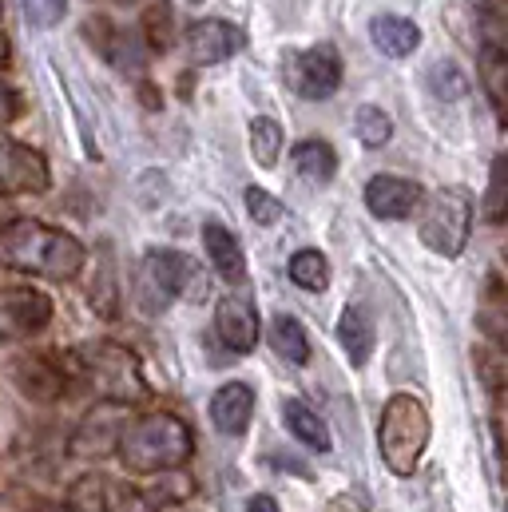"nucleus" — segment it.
Instances as JSON below:
<instances>
[{
	"instance_id": "15",
	"label": "nucleus",
	"mask_w": 508,
	"mask_h": 512,
	"mask_svg": "<svg viewBox=\"0 0 508 512\" xmlns=\"http://www.w3.org/2000/svg\"><path fill=\"white\" fill-rule=\"evenodd\" d=\"M251 417H254V389L251 385L231 382V385H223V389H215V397H211V421H215V429H219V433L239 437V433H247Z\"/></svg>"
},
{
	"instance_id": "2",
	"label": "nucleus",
	"mask_w": 508,
	"mask_h": 512,
	"mask_svg": "<svg viewBox=\"0 0 508 512\" xmlns=\"http://www.w3.org/2000/svg\"><path fill=\"white\" fill-rule=\"evenodd\" d=\"M191 449H195L191 425L179 421L175 413H147V417L124 425V433L116 441V453H120L124 469L139 473V477L183 469Z\"/></svg>"
},
{
	"instance_id": "31",
	"label": "nucleus",
	"mask_w": 508,
	"mask_h": 512,
	"mask_svg": "<svg viewBox=\"0 0 508 512\" xmlns=\"http://www.w3.org/2000/svg\"><path fill=\"white\" fill-rule=\"evenodd\" d=\"M20 8H24V16H28V24H36V28H52V24L64 20L68 0H20Z\"/></svg>"
},
{
	"instance_id": "21",
	"label": "nucleus",
	"mask_w": 508,
	"mask_h": 512,
	"mask_svg": "<svg viewBox=\"0 0 508 512\" xmlns=\"http://www.w3.org/2000/svg\"><path fill=\"white\" fill-rule=\"evenodd\" d=\"M294 171L306 183L326 187L334 179V171H338V155H334V147L326 139H302V143H294Z\"/></svg>"
},
{
	"instance_id": "6",
	"label": "nucleus",
	"mask_w": 508,
	"mask_h": 512,
	"mask_svg": "<svg viewBox=\"0 0 508 512\" xmlns=\"http://www.w3.org/2000/svg\"><path fill=\"white\" fill-rule=\"evenodd\" d=\"M282 72L302 100H330L342 84V56L334 44H314V48L290 52L282 60Z\"/></svg>"
},
{
	"instance_id": "29",
	"label": "nucleus",
	"mask_w": 508,
	"mask_h": 512,
	"mask_svg": "<svg viewBox=\"0 0 508 512\" xmlns=\"http://www.w3.org/2000/svg\"><path fill=\"white\" fill-rule=\"evenodd\" d=\"M354 128H358V139L370 147V151H378L385 147L389 139H393V120L374 108V104H366V108H358V120H354Z\"/></svg>"
},
{
	"instance_id": "37",
	"label": "nucleus",
	"mask_w": 508,
	"mask_h": 512,
	"mask_svg": "<svg viewBox=\"0 0 508 512\" xmlns=\"http://www.w3.org/2000/svg\"><path fill=\"white\" fill-rule=\"evenodd\" d=\"M8 60V40H4V32H0V64Z\"/></svg>"
},
{
	"instance_id": "25",
	"label": "nucleus",
	"mask_w": 508,
	"mask_h": 512,
	"mask_svg": "<svg viewBox=\"0 0 508 512\" xmlns=\"http://www.w3.org/2000/svg\"><path fill=\"white\" fill-rule=\"evenodd\" d=\"M143 36H147V48L151 52H167L175 44V8H171V0H159V4L147 8Z\"/></svg>"
},
{
	"instance_id": "36",
	"label": "nucleus",
	"mask_w": 508,
	"mask_h": 512,
	"mask_svg": "<svg viewBox=\"0 0 508 512\" xmlns=\"http://www.w3.org/2000/svg\"><path fill=\"white\" fill-rule=\"evenodd\" d=\"M247 512H278V501H274V497H266V493H258V497H251Z\"/></svg>"
},
{
	"instance_id": "27",
	"label": "nucleus",
	"mask_w": 508,
	"mask_h": 512,
	"mask_svg": "<svg viewBox=\"0 0 508 512\" xmlns=\"http://www.w3.org/2000/svg\"><path fill=\"white\" fill-rule=\"evenodd\" d=\"M429 88H433L437 100H461L469 92V76L461 72L457 60H437L429 68Z\"/></svg>"
},
{
	"instance_id": "24",
	"label": "nucleus",
	"mask_w": 508,
	"mask_h": 512,
	"mask_svg": "<svg viewBox=\"0 0 508 512\" xmlns=\"http://www.w3.org/2000/svg\"><path fill=\"white\" fill-rule=\"evenodd\" d=\"M505 76H508V56L501 48V40H489L481 48V80L489 88V100L497 108V116H505Z\"/></svg>"
},
{
	"instance_id": "7",
	"label": "nucleus",
	"mask_w": 508,
	"mask_h": 512,
	"mask_svg": "<svg viewBox=\"0 0 508 512\" xmlns=\"http://www.w3.org/2000/svg\"><path fill=\"white\" fill-rule=\"evenodd\" d=\"M143 282L159 294V306H167V298H191L199 302L207 294V282L199 274V262L179 251H151L143 258Z\"/></svg>"
},
{
	"instance_id": "26",
	"label": "nucleus",
	"mask_w": 508,
	"mask_h": 512,
	"mask_svg": "<svg viewBox=\"0 0 508 512\" xmlns=\"http://www.w3.org/2000/svg\"><path fill=\"white\" fill-rule=\"evenodd\" d=\"M290 278L302 286V290H326L330 286V262L322 251H298L290 258Z\"/></svg>"
},
{
	"instance_id": "30",
	"label": "nucleus",
	"mask_w": 508,
	"mask_h": 512,
	"mask_svg": "<svg viewBox=\"0 0 508 512\" xmlns=\"http://www.w3.org/2000/svg\"><path fill=\"white\" fill-rule=\"evenodd\" d=\"M247 215H251L258 227H270V223H278L282 219V203L270 195V191H262V187H247Z\"/></svg>"
},
{
	"instance_id": "13",
	"label": "nucleus",
	"mask_w": 508,
	"mask_h": 512,
	"mask_svg": "<svg viewBox=\"0 0 508 512\" xmlns=\"http://www.w3.org/2000/svg\"><path fill=\"white\" fill-rule=\"evenodd\" d=\"M127 405L124 401H104L96 413L84 417V425L72 437V453L76 457H108L124 433Z\"/></svg>"
},
{
	"instance_id": "17",
	"label": "nucleus",
	"mask_w": 508,
	"mask_h": 512,
	"mask_svg": "<svg viewBox=\"0 0 508 512\" xmlns=\"http://www.w3.org/2000/svg\"><path fill=\"white\" fill-rule=\"evenodd\" d=\"M88 36L96 40V48L116 64V68H131V72H139L143 68V48H139V40L124 32V28H116L112 20H104V16H96V20H88Z\"/></svg>"
},
{
	"instance_id": "23",
	"label": "nucleus",
	"mask_w": 508,
	"mask_h": 512,
	"mask_svg": "<svg viewBox=\"0 0 508 512\" xmlns=\"http://www.w3.org/2000/svg\"><path fill=\"white\" fill-rule=\"evenodd\" d=\"M270 342H274V354L278 358H286L294 366H306L310 362V338H306V330H302L298 318L278 314L274 326H270Z\"/></svg>"
},
{
	"instance_id": "35",
	"label": "nucleus",
	"mask_w": 508,
	"mask_h": 512,
	"mask_svg": "<svg viewBox=\"0 0 508 512\" xmlns=\"http://www.w3.org/2000/svg\"><path fill=\"white\" fill-rule=\"evenodd\" d=\"M16 112H20L16 92H12L8 84H0V128H4V124H12V120H16Z\"/></svg>"
},
{
	"instance_id": "18",
	"label": "nucleus",
	"mask_w": 508,
	"mask_h": 512,
	"mask_svg": "<svg viewBox=\"0 0 508 512\" xmlns=\"http://www.w3.org/2000/svg\"><path fill=\"white\" fill-rule=\"evenodd\" d=\"M12 382L20 385L24 397H36V401H56L64 393V374L48 358H16Z\"/></svg>"
},
{
	"instance_id": "5",
	"label": "nucleus",
	"mask_w": 508,
	"mask_h": 512,
	"mask_svg": "<svg viewBox=\"0 0 508 512\" xmlns=\"http://www.w3.org/2000/svg\"><path fill=\"white\" fill-rule=\"evenodd\" d=\"M421 219H417V235L429 251L445 258H457L469 243L473 231V203L465 191H437L429 199H421Z\"/></svg>"
},
{
	"instance_id": "9",
	"label": "nucleus",
	"mask_w": 508,
	"mask_h": 512,
	"mask_svg": "<svg viewBox=\"0 0 508 512\" xmlns=\"http://www.w3.org/2000/svg\"><path fill=\"white\" fill-rule=\"evenodd\" d=\"M52 322V298L20 286V290H0V342L28 338Z\"/></svg>"
},
{
	"instance_id": "22",
	"label": "nucleus",
	"mask_w": 508,
	"mask_h": 512,
	"mask_svg": "<svg viewBox=\"0 0 508 512\" xmlns=\"http://www.w3.org/2000/svg\"><path fill=\"white\" fill-rule=\"evenodd\" d=\"M282 421H286V429H290L306 449H318V453L330 449V429H326V421H322L306 401H298V397L282 401Z\"/></svg>"
},
{
	"instance_id": "16",
	"label": "nucleus",
	"mask_w": 508,
	"mask_h": 512,
	"mask_svg": "<svg viewBox=\"0 0 508 512\" xmlns=\"http://www.w3.org/2000/svg\"><path fill=\"white\" fill-rule=\"evenodd\" d=\"M338 342L350 358L354 370H362L370 358H374V346H378V322L370 314V306H350L338 322Z\"/></svg>"
},
{
	"instance_id": "32",
	"label": "nucleus",
	"mask_w": 508,
	"mask_h": 512,
	"mask_svg": "<svg viewBox=\"0 0 508 512\" xmlns=\"http://www.w3.org/2000/svg\"><path fill=\"white\" fill-rule=\"evenodd\" d=\"M505 159L493 163V187H489V219L501 223L505 219Z\"/></svg>"
},
{
	"instance_id": "19",
	"label": "nucleus",
	"mask_w": 508,
	"mask_h": 512,
	"mask_svg": "<svg viewBox=\"0 0 508 512\" xmlns=\"http://www.w3.org/2000/svg\"><path fill=\"white\" fill-rule=\"evenodd\" d=\"M370 40L378 44L381 56H389V60H405V56L417 52V44H421V28H417L413 20H405V16H374V24H370Z\"/></svg>"
},
{
	"instance_id": "28",
	"label": "nucleus",
	"mask_w": 508,
	"mask_h": 512,
	"mask_svg": "<svg viewBox=\"0 0 508 512\" xmlns=\"http://www.w3.org/2000/svg\"><path fill=\"white\" fill-rule=\"evenodd\" d=\"M251 155L258 167H274L282 155V128L274 120H254L251 124Z\"/></svg>"
},
{
	"instance_id": "14",
	"label": "nucleus",
	"mask_w": 508,
	"mask_h": 512,
	"mask_svg": "<svg viewBox=\"0 0 508 512\" xmlns=\"http://www.w3.org/2000/svg\"><path fill=\"white\" fill-rule=\"evenodd\" d=\"M425 191L413 179H397V175H374L366 183V207L378 219H409L421 207Z\"/></svg>"
},
{
	"instance_id": "8",
	"label": "nucleus",
	"mask_w": 508,
	"mask_h": 512,
	"mask_svg": "<svg viewBox=\"0 0 508 512\" xmlns=\"http://www.w3.org/2000/svg\"><path fill=\"white\" fill-rule=\"evenodd\" d=\"M40 191H48V159L36 147L0 135V195H40Z\"/></svg>"
},
{
	"instance_id": "1",
	"label": "nucleus",
	"mask_w": 508,
	"mask_h": 512,
	"mask_svg": "<svg viewBox=\"0 0 508 512\" xmlns=\"http://www.w3.org/2000/svg\"><path fill=\"white\" fill-rule=\"evenodd\" d=\"M0 266L52 282H72L84 266V247L68 231L44 227L36 219H12L0 227Z\"/></svg>"
},
{
	"instance_id": "10",
	"label": "nucleus",
	"mask_w": 508,
	"mask_h": 512,
	"mask_svg": "<svg viewBox=\"0 0 508 512\" xmlns=\"http://www.w3.org/2000/svg\"><path fill=\"white\" fill-rule=\"evenodd\" d=\"M247 44L243 28L231 24V20H195L183 36V48H187V60L195 68H207V64H223L231 60L239 48Z\"/></svg>"
},
{
	"instance_id": "20",
	"label": "nucleus",
	"mask_w": 508,
	"mask_h": 512,
	"mask_svg": "<svg viewBox=\"0 0 508 512\" xmlns=\"http://www.w3.org/2000/svg\"><path fill=\"white\" fill-rule=\"evenodd\" d=\"M203 243H207V255H211V262H215V270H219L227 282H243V274H247V258H243L239 239H235L223 223H207V227H203Z\"/></svg>"
},
{
	"instance_id": "11",
	"label": "nucleus",
	"mask_w": 508,
	"mask_h": 512,
	"mask_svg": "<svg viewBox=\"0 0 508 512\" xmlns=\"http://www.w3.org/2000/svg\"><path fill=\"white\" fill-rule=\"evenodd\" d=\"M76 512H155V501L131 485H116L108 477H84L72 489Z\"/></svg>"
},
{
	"instance_id": "3",
	"label": "nucleus",
	"mask_w": 508,
	"mask_h": 512,
	"mask_svg": "<svg viewBox=\"0 0 508 512\" xmlns=\"http://www.w3.org/2000/svg\"><path fill=\"white\" fill-rule=\"evenodd\" d=\"M429 445V413L413 393H393L381 409L378 421V449L389 473L413 477L421 453Z\"/></svg>"
},
{
	"instance_id": "38",
	"label": "nucleus",
	"mask_w": 508,
	"mask_h": 512,
	"mask_svg": "<svg viewBox=\"0 0 508 512\" xmlns=\"http://www.w3.org/2000/svg\"><path fill=\"white\" fill-rule=\"evenodd\" d=\"M120 4H127V0H120Z\"/></svg>"
},
{
	"instance_id": "34",
	"label": "nucleus",
	"mask_w": 508,
	"mask_h": 512,
	"mask_svg": "<svg viewBox=\"0 0 508 512\" xmlns=\"http://www.w3.org/2000/svg\"><path fill=\"white\" fill-rule=\"evenodd\" d=\"M326 512H370V501H366L362 493H342V497L330 501V509Z\"/></svg>"
},
{
	"instance_id": "12",
	"label": "nucleus",
	"mask_w": 508,
	"mask_h": 512,
	"mask_svg": "<svg viewBox=\"0 0 508 512\" xmlns=\"http://www.w3.org/2000/svg\"><path fill=\"white\" fill-rule=\"evenodd\" d=\"M215 338L235 358L251 354L258 346V310H254L251 298H239V294L219 298V306H215Z\"/></svg>"
},
{
	"instance_id": "33",
	"label": "nucleus",
	"mask_w": 508,
	"mask_h": 512,
	"mask_svg": "<svg viewBox=\"0 0 508 512\" xmlns=\"http://www.w3.org/2000/svg\"><path fill=\"white\" fill-rule=\"evenodd\" d=\"M473 358H477V370H485L489 389L497 393V389H501V358H497V354H489V350H477Z\"/></svg>"
},
{
	"instance_id": "4",
	"label": "nucleus",
	"mask_w": 508,
	"mask_h": 512,
	"mask_svg": "<svg viewBox=\"0 0 508 512\" xmlns=\"http://www.w3.org/2000/svg\"><path fill=\"white\" fill-rule=\"evenodd\" d=\"M76 370H80V378L88 385H96L100 393H104V401H139V397H147V382H143V374H139V362H135V354L124 350V346H116V342H92V346H84V350H76Z\"/></svg>"
}]
</instances>
